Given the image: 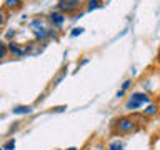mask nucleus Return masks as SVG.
Returning <instances> with one entry per match:
<instances>
[{
	"instance_id": "1",
	"label": "nucleus",
	"mask_w": 160,
	"mask_h": 150,
	"mask_svg": "<svg viewBox=\"0 0 160 150\" xmlns=\"http://www.w3.org/2000/svg\"><path fill=\"white\" fill-rule=\"evenodd\" d=\"M30 28H32V32H33L37 40H45L47 37H55L53 30L48 27L47 20H43V18H35L33 22L30 23Z\"/></svg>"
},
{
	"instance_id": "2",
	"label": "nucleus",
	"mask_w": 160,
	"mask_h": 150,
	"mask_svg": "<svg viewBox=\"0 0 160 150\" xmlns=\"http://www.w3.org/2000/svg\"><path fill=\"white\" fill-rule=\"evenodd\" d=\"M150 103V97L147 93H142V92H135L128 97V100L125 102V108L127 110H137L143 105H148Z\"/></svg>"
},
{
	"instance_id": "16",
	"label": "nucleus",
	"mask_w": 160,
	"mask_h": 150,
	"mask_svg": "<svg viewBox=\"0 0 160 150\" xmlns=\"http://www.w3.org/2000/svg\"><path fill=\"white\" fill-rule=\"evenodd\" d=\"M67 150H77V148H75V147H70V148H67Z\"/></svg>"
},
{
	"instance_id": "9",
	"label": "nucleus",
	"mask_w": 160,
	"mask_h": 150,
	"mask_svg": "<svg viewBox=\"0 0 160 150\" xmlns=\"http://www.w3.org/2000/svg\"><path fill=\"white\" fill-rule=\"evenodd\" d=\"M32 112V107L28 105H18V107H13V113L17 115H25V113H30Z\"/></svg>"
},
{
	"instance_id": "8",
	"label": "nucleus",
	"mask_w": 160,
	"mask_h": 150,
	"mask_svg": "<svg viewBox=\"0 0 160 150\" xmlns=\"http://www.w3.org/2000/svg\"><path fill=\"white\" fill-rule=\"evenodd\" d=\"M22 7V0H3V8L7 10H18Z\"/></svg>"
},
{
	"instance_id": "17",
	"label": "nucleus",
	"mask_w": 160,
	"mask_h": 150,
	"mask_svg": "<svg viewBox=\"0 0 160 150\" xmlns=\"http://www.w3.org/2000/svg\"><path fill=\"white\" fill-rule=\"evenodd\" d=\"M157 58H158V62H160V48H158V57Z\"/></svg>"
},
{
	"instance_id": "3",
	"label": "nucleus",
	"mask_w": 160,
	"mask_h": 150,
	"mask_svg": "<svg viewBox=\"0 0 160 150\" xmlns=\"http://www.w3.org/2000/svg\"><path fill=\"white\" fill-rule=\"evenodd\" d=\"M137 128V122L130 117H123L117 122V130L120 133H128V132H133Z\"/></svg>"
},
{
	"instance_id": "14",
	"label": "nucleus",
	"mask_w": 160,
	"mask_h": 150,
	"mask_svg": "<svg viewBox=\"0 0 160 150\" xmlns=\"http://www.w3.org/2000/svg\"><path fill=\"white\" fill-rule=\"evenodd\" d=\"M83 33V28L82 27H75L72 32H70V35H72V37H78V35H82Z\"/></svg>"
},
{
	"instance_id": "12",
	"label": "nucleus",
	"mask_w": 160,
	"mask_h": 150,
	"mask_svg": "<svg viewBox=\"0 0 160 150\" xmlns=\"http://www.w3.org/2000/svg\"><path fill=\"white\" fill-rule=\"evenodd\" d=\"M100 5H102V0H88V10L98 8Z\"/></svg>"
},
{
	"instance_id": "4",
	"label": "nucleus",
	"mask_w": 160,
	"mask_h": 150,
	"mask_svg": "<svg viewBox=\"0 0 160 150\" xmlns=\"http://www.w3.org/2000/svg\"><path fill=\"white\" fill-rule=\"evenodd\" d=\"M80 3L82 0H58V8L65 13H73L80 8Z\"/></svg>"
},
{
	"instance_id": "11",
	"label": "nucleus",
	"mask_w": 160,
	"mask_h": 150,
	"mask_svg": "<svg viewBox=\"0 0 160 150\" xmlns=\"http://www.w3.org/2000/svg\"><path fill=\"white\" fill-rule=\"evenodd\" d=\"M122 148H123L122 140H113V142L108 145V150H122Z\"/></svg>"
},
{
	"instance_id": "6",
	"label": "nucleus",
	"mask_w": 160,
	"mask_h": 150,
	"mask_svg": "<svg viewBox=\"0 0 160 150\" xmlns=\"http://www.w3.org/2000/svg\"><path fill=\"white\" fill-rule=\"evenodd\" d=\"M48 20H50V22H52V25H55V27H62V25H63V22H65V15L63 13H60V12H52V13H50L48 15Z\"/></svg>"
},
{
	"instance_id": "15",
	"label": "nucleus",
	"mask_w": 160,
	"mask_h": 150,
	"mask_svg": "<svg viewBox=\"0 0 160 150\" xmlns=\"http://www.w3.org/2000/svg\"><path fill=\"white\" fill-rule=\"evenodd\" d=\"M12 35H15V30H13V32H7V35H5V37H7V38H10Z\"/></svg>"
},
{
	"instance_id": "10",
	"label": "nucleus",
	"mask_w": 160,
	"mask_h": 150,
	"mask_svg": "<svg viewBox=\"0 0 160 150\" xmlns=\"http://www.w3.org/2000/svg\"><path fill=\"white\" fill-rule=\"evenodd\" d=\"M130 85H132V80H125L123 85H122V88H120L118 92H117V97H118V98H122V97H123L125 92H127V90L130 88Z\"/></svg>"
},
{
	"instance_id": "5",
	"label": "nucleus",
	"mask_w": 160,
	"mask_h": 150,
	"mask_svg": "<svg viewBox=\"0 0 160 150\" xmlns=\"http://www.w3.org/2000/svg\"><path fill=\"white\" fill-rule=\"evenodd\" d=\"M7 45H8V52L12 55H15V57H23V55H27V52H28L25 47H20V45L15 43V42H7Z\"/></svg>"
},
{
	"instance_id": "7",
	"label": "nucleus",
	"mask_w": 160,
	"mask_h": 150,
	"mask_svg": "<svg viewBox=\"0 0 160 150\" xmlns=\"http://www.w3.org/2000/svg\"><path fill=\"white\" fill-rule=\"evenodd\" d=\"M158 110H160V105L148 103L147 107H145V110H143V115H145V117H155V115L158 113Z\"/></svg>"
},
{
	"instance_id": "13",
	"label": "nucleus",
	"mask_w": 160,
	"mask_h": 150,
	"mask_svg": "<svg viewBox=\"0 0 160 150\" xmlns=\"http://www.w3.org/2000/svg\"><path fill=\"white\" fill-rule=\"evenodd\" d=\"M13 148H15V140L13 138H10L8 142H5L3 147H2V150H13Z\"/></svg>"
}]
</instances>
